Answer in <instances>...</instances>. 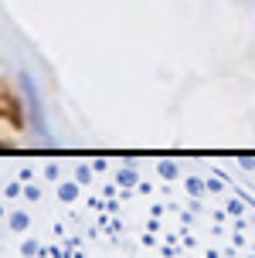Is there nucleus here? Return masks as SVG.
I'll list each match as a JSON object with an SVG mask.
<instances>
[{
    "mask_svg": "<svg viewBox=\"0 0 255 258\" xmlns=\"http://www.w3.org/2000/svg\"><path fill=\"white\" fill-rule=\"evenodd\" d=\"M228 170H235L238 180L255 194V160H235V163H228Z\"/></svg>",
    "mask_w": 255,
    "mask_h": 258,
    "instance_id": "f03ea898",
    "label": "nucleus"
},
{
    "mask_svg": "<svg viewBox=\"0 0 255 258\" xmlns=\"http://www.w3.org/2000/svg\"><path fill=\"white\" fill-rule=\"evenodd\" d=\"M0 258H255V194L167 160L24 167L0 180Z\"/></svg>",
    "mask_w": 255,
    "mask_h": 258,
    "instance_id": "f257e3e1",
    "label": "nucleus"
}]
</instances>
